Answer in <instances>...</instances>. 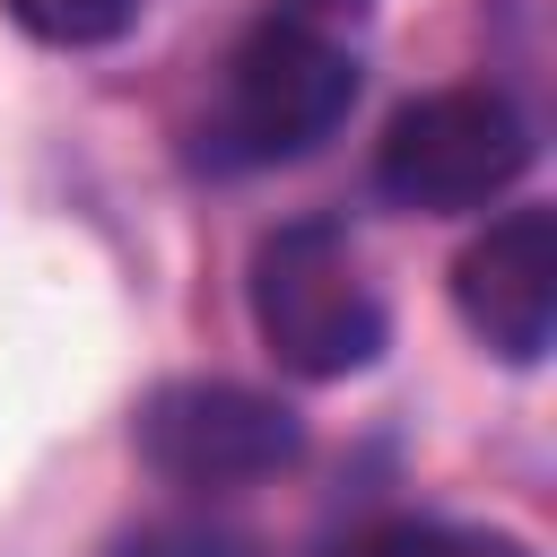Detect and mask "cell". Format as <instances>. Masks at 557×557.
Returning a JSON list of instances; mask_svg holds the SVG:
<instances>
[{
    "label": "cell",
    "mask_w": 557,
    "mask_h": 557,
    "mask_svg": "<svg viewBox=\"0 0 557 557\" xmlns=\"http://www.w3.org/2000/svg\"><path fill=\"white\" fill-rule=\"evenodd\" d=\"M348 557H531V548L505 531H461V522H383Z\"/></svg>",
    "instance_id": "cell-7"
},
{
    "label": "cell",
    "mask_w": 557,
    "mask_h": 557,
    "mask_svg": "<svg viewBox=\"0 0 557 557\" xmlns=\"http://www.w3.org/2000/svg\"><path fill=\"white\" fill-rule=\"evenodd\" d=\"M305 453L296 409L244 383H165L139 409V461L174 487H252Z\"/></svg>",
    "instance_id": "cell-4"
},
{
    "label": "cell",
    "mask_w": 557,
    "mask_h": 557,
    "mask_svg": "<svg viewBox=\"0 0 557 557\" xmlns=\"http://www.w3.org/2000/svg\"><path fill=\"white\" fill-rule=\"evenodd\" d=\"M244 287H252V331L287 374L339 383V374H366L383 357V296L366 287L339 226H322V218L270 226L252 244Z\"/></svg>",
    "instance_id": "cell-1"
},
{
    "label": "cell",
    "mask_w": 557,
    "mask_h": 557,
    "mask_svg": "<svg viewBox=\"0 0 557 557\" xmlns=\"http://www.w3.org/2000/svg\"><path fill=\"white\" fill-rule=\"evenodd\" d=\"M113 557H235V548L218 531H200V522H148L131 540H113Z\"/></svg>",
    "instance_id": "cell-8"
},
{
    "label": "cell",
    "mask_w": 557,
    "mask_h": 557,
    "mask_svg": "<svg viewBox=\"0 0 557 557\" xmlns=\"http://www.w3.org/2000/svg\"><path fill=\"white\" fill-rule=\"evenodd\" d=\"M522 165H531V122L496 87H435V96L400 104L374 148L383 200L426 209V218L487 209L505 183H522Z\"/></svg>",
    "instance_id": "cell-2"
},
{
    "label": "cell",
    "mask_w": 557,
    "mask_h": 557,
    "mask_svg": "<svg viewBox=\"0 0 557 557\" xmlns=\"http://www.w3.org/2000/svg\"><path fill=\"white\" fill-rule=\"evenodd\" d=\"M35 44H61V52H87V44H122L139 26V0H0Z\"/></svg>",
    "instance_id": "cell-6"
},
{
    "label": "cell",
    "mask_w": 557,
    "mask_h": 557,
    "mask_svg": "<svg viewBox=\"0 0 557 557\" xmlns=\"http://www.w3.org/2000/svg\"><path fill=\"white\" fill-rule=\"evenodd\" d=\"M357 104V61L305 17H261L226 61V139L252 165L322 148Z\"/></svg>",
    "instance_id": "cell-3"
},
{
    "label": "cell",
    "mask_w": 557,
    "mask_h": 557,
    "mask_svg": "<svg viewBox=\"0 0 557 557\" xmlns=\"http://www.w3.org/2000/svg\"><path fill=\"white\" fill-rule=\"evenodd\" d=\"M453 305L505 366H540L557 339V209L496 218L453 261Z\"/></svg>",
    "instance_id": "cell-5"
},
{
    "label": "cell",
    "mask_w": 557,
    "mask_h": 557,
    "mask_svg": "<svg viewBox=\"0 0 557 557\" xmlns=\"http://www.w3.org/2000/svg\"><path fill=\"white\" fill-rule=\"evenodd\" d=\"M296 9H313V17H366L374 0H296Z\"/></svg>",
    "instance_id": "cell-9"
}]
</instances>
